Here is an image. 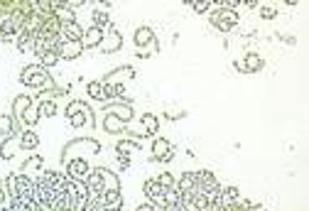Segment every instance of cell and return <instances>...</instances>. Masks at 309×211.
<instances>
[{
  "mask_svg": "<svg viewBox=\"0 0 309 211\" xmlns=\"http://www.w3.org/2000/svg\"><path fill=\"white\" fill-rule=\"evenodd\" d=\"M155 160H162V162H167V160H172V145L167 140H155Z\"/></svg>",
  "mask_w": 309,
  "mask_h": 211,
  "instance_id": "obj_9",
  "label": "cell"
},
{
  "mask_svg": "<svg viewBox=\"0 0 309 211\" xmlns=\"http://www.w3.org/2000/svg\"><path fill=\"white\" fill-rule=\"evenodd\" d=\"M137 211H152V207H150V204H145V207H140Z\"/></svg>",
  "mask_w": 309,
  "mask_h": 211,
  "instance_id": "obj_24",
  "label": "cell"
},
{
  "mask_svg": "<svg viewBox=\"0 0 309 211\" xmlns=\"http://www.w3.org/2000/svg\"><path fill=\"white\" fill-rule=\"evenodd\" d=\"M111 22V17H108V12H103V10H98V12H93V27L96 30H101V27H106Z\"/></svg>",
  "mask_w": 309,
  "mask_h": 211,
  "instance_id": "obj_12",
  "label": "cell"
},
{
  "mask_svg": "<svg viewBox=\"0 0 309 211\" xmlns=\"http://www.w3.org/2000/svg\"><path fill=\"white\" fill-rule=\"evenodd\" d=\"M165 187L155 179V182H145V194H147V199L152 202V204H160V207H165Z\"/></svg>",
  "mask_w": 309,
  "mask_h": 211,
  "instance_id": "obj_5",
  "label": "cell"
},
{
  "mask_svg": "<svg viewBox=\"0 0 309 211\" xmlns=\"http://www.w3.org/2000/svg\"><path fill=\"white\" fill-rule=\"evenodd\" d=\"M20 145H22L25 150H35V147L40 145V138H37L35 133H30V130H25V133H22V138H20Z\"/></svg>",
  "mask_w": 309,
  "mask_h": 211,
  "instance_id": "obj_11",
  "label": "cell"
},
{
  "mask_svg": "<svg viewBox=\"0 0 309 211\" xmlns=\"http://www.w3.org/2000/svg\"><path fill=\"white\" fill-rule=\"evenodd\" d=\"M84 37V30L71 20V22H62V30H59V40L62 42H81Z\"/></svg>",
  "mask_w": 309,
  "mask_h": 211,
  "instance_id": "obj_4",
  "label": "cell"
},
{
  "mask_svg": "<svg viewBox=\"0 0 309 211\" xmlns=\"http://www.w3.org/2000/svg\"><path fill=\"white\" fill-rule=\"evenodd\" d=\"M150 40H152V35H150V30H147V27L137 30V35H135V42H137V44H147Z\"/></svg>",
  "mask_w": 309,
  "mask_h": 211,
  "instance_id": "obj_14",
  "label": "cell"
},
{
  "mask_svg": "<svg viewBox=\"0 0 309 211\" xmlns=\"http://www.w3.org/2000/svg\"><path fill=\"white\" fill-rule=\"evenodd\" d=\"M0 202H5V192L2 189H0Z\"/></svg>",
  "mask_w": 309,
  "mask_h": 211,
  "instance_id": "obj_25",
  "label": "cell"
},
{
  "mask_svg": "<svg viewBox=\"0 0 309 211\" xmlns=\"http://www.w3.org/2000/svg\"><path fill=\"white\" fill-rule=\"evenodd\" d=\"M101 202H103L108 209H116V211H121V207H123V197H121L118 189H106V192L101 194Z\"/></svg>",
  "mask_w": 309,
  "mask_h": 211,
  "instance_id": "obj_7",
  "label": "cell"
},
{
  "mask_svg": "<svg viewBox=\"0 0 309 211\" xmlns=\"http://www.w3.org/2000/svg\"><path fill=\"white\" fill-rule=\"evenodd\" d=\"M40 111H42L44 116H54V111H57V108H54V103H52V101H47V103H42V106H40Z\"/></svg>",
  "mask_w": 309,
  "mask_h": 211,
  "instance_id": "obj_19",
  "label": "cell"
},
{
  "mask_svg": "<svg viewBox=\"0 0 309 211\" xmlns=\"http://www.w3.org/2000/svg\"><path fill=\"white\" fill-rule=\"evenodd\" d=\"M7 194L20 199H35V182L27 174H10L7 177Z\"/></svg>",
  "mask_w": 309,
  "mask_h": 211,
  "instance_id": "obj_1",
  "label": "cell"
},
{
  "mask_svg": "<svg viewBox=\"0 0 309 211\" xmlns=\"http://www.w3.org/2000/svg\"><path fill=\"white\" fill-rule=\"evenodd\" d=\"M20 81L27 84V86H44V84H49V76H47L44 67H27V69L22 71Z\"/></svg>",
  "mask_w": 309,
  "mask_h": 211,
  "instance_id": "obj_2",
  "label": "cell"
},
{
  "mask_svg": "<svg viewBox=\"0 0 309 211\" xmlns=\"http://www.w3.org/2000/svg\"><path fill=\"white\" fill-rule=\"evenodd\" d=\"M211 22H214L221 32H228V30L238 22V15H236L233 10H219V12L211 15Z\"/></svg>",
  "mask_w": 309,
  "mask_h": 211,
  "instance_id": "obj_3",
  "label": "cell"
},
{
  "mask_svg": "<svg viewBox=\"0 0 309 211\" xmlns=\"http://www.w3.org/2000/svg\"><path fill=\"white\" fill-rule=\"evenodd\" d=\"M66 172H69L71 179H76V182H86V177H88V165H86L84 160H71L69 167H66Z\"/></svg>",
  "mask_w": 309,
  "mask_h": 211,
  "instance_id": "obj_6",
  "label": "cell"
},
{
  "mask_svg": "<svg viewBox=\"0 0 309 211\" xmlns=\"http://www.w3.org/2000/svg\"><path fill=\"white\" fill-rule=\"evenodd\" d=\"M81 49H84V44H81V42H59V57H66V59L79 57V54H81Z\"/></svg>",
  "mask_w": 309,
  "mask_h": 211,
  "instance_id": "obj_8",
  "label": "cell"
},
{
  "mask_svg": "<svg viewBox=\"0 0 309 211\" xmlns=\"http://www.w3.org/2000/svg\"><path fill=\"white\" fill-rule=\"evenodd\" d=\"M157 182H160V184H162L165 189H170V187H175V179H172V174H167V172H165V174H162V177H160Z\"/></svg>",
  "mask_w": 309,
  "mask_h": 211,
  "instance_id": "obj_18",
  "label": "cell"
},
{
  "mask_svg": "<svg viewBox=\"0 0 309 211\" xmlns=\"http://www.w3.org/2000/svg\"><path fill=\"white\" fill-rule=\"evenodd\" d=\"M30 106V98H17V103H15V111H22V108H27Z\"/></svg>",
  "mask_w": 309,
  "mask_h": 211,
  "instance_id": "obj_23",
  "label": "cell"
},
{
  "mask_svg": "<svg viewBox=\"0 0 309 211\" xmlns=\"http://www.w3.org/2000/svg\"><path fill=\"white\" fill-rule=\"evenodd\" d=\"M101 40H103V32L96 30V27H91L88 32H84L81 44H84V47H96V44H101Z\"/></svg>",
  "mask_w": 309,
  "mask_h": 211,
  "instance_id": "obj_10",
  "label": "cell"
},
{
  "mask_svg": "<svg viewBox=\"0 0 309 211\" xmlns=\"http://www.w3.org/2000/svg\"><path fill=\"white\" fill-rule=\"evenodd\" d=\"M145 128H147V133H145V135L155 133V128H157V121H155V116H145Z\"/></svg>",
  "mask_w": 309,
  "mask_h": 211,
  "instance_id": "obj_17",
  "label": "cell"
},
{
  "mask_svg": "<svg viewBox=\"0 0 309 211\" xmlns=\"http://www.w3.org/2000/svg\"><path fill=\"white\" fill-rule=\"evenodd\" d=\"M260 15H263L265 20H272V17H275V10H272V7H263V10H260Z\"/></svg>",
  "mask_w": 309,
  "mask_h": 211,
  "instance_id": "obj_22",
  "label": "cell"
},
{
  "mask_svg": "<svg viewBox=\"0 0 309 211\" xmlns=\"http://www.w3.org/2000/svg\"><path fill=\"white\" fill-rule=\"evenodd\" d=\"M191 7H194L196 12H206V10L211 7V2H191Z\"/></svg>",
  "mask_w": 309,
  "mask_h": 211,
  "instance_id": "obj_21",
  "label": "cell"
},
{
  "mask_svg": "<svg viewBox=\"0 0 309 211\" xmlns=\"http://www.w3.org/2000/svg\"><path fill=\"white\" fill-rule=\"evenodd\" d=\"M88 93L93 98H103V86L101 84H88Z\"/></svg>",
  "mask_w": 309,
  "mask_h": 211,
  "instance_id": "obj_16",
  "label": "cell"
},
{
  "mask_svg": "<svg viewBox=\"0 0 309 211\" xmlns=\"http://www.w3.org/2000/svg\"><path fill=\"white\" fill-rule=\"evenodd\" d=\"M40 59H42V67H52V64H57V62H59V54L49 52V54H42Z\"/></svg>",
  "mask_w": 309,
  "mask_h": 211,
  "instance_id": "obj_15",
  "label": "cell"
},
{
  "mask_svg": "<svg viewBox=\"0 0 309 211\" xmlns=\"http://www.w3.org/2000/svg\"><path fill=\"white\" fill-rule=\"evenodd\" d=\"M260 67H263V59H260L258 54H248L246 57V69L248 71H258Z\"/></svg>",
  "mask_w": 309,
  "mask_h": 211,
  "instance_id": "obj_13",
  "label": "cell"
},
{
  "mask_svg": "<svg viewBox=\"0 0 309 211\" xmlns=\"http://www.w3.org/2000/svg\"><path fill=\"white\" fill-rule=\"evenodd\" d=\"M128 150H137V145H135V142H121V145H118V152H121V155H128Z\"/></svg>",
  "mask_w": 309,
  "mask_h": 211,
  "instance_id": "obj_20",
  "label": "cell"
}]
</instances>
